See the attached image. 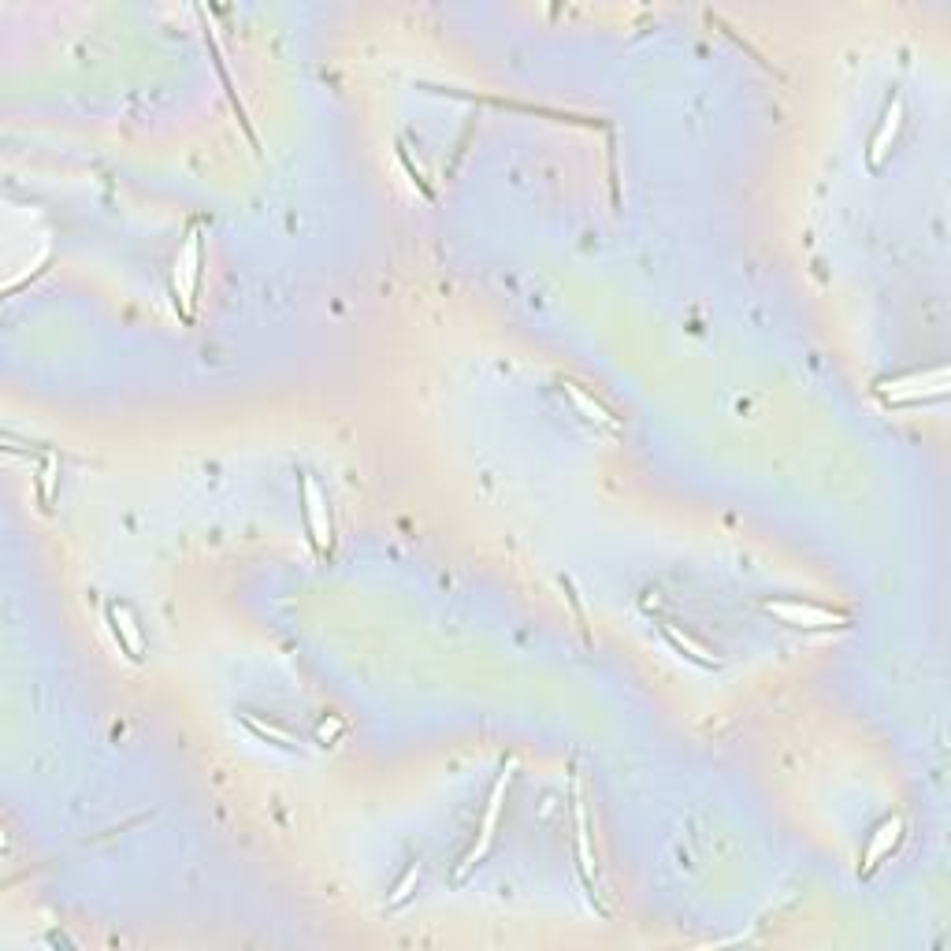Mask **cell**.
<instances>
[{"mask_svg": "<svg viewBox=\"0 0 951 951\" xmlns=\"http://www.w3.org/2000/svg\"><path fill=\"white\" fill-rule=\"evenodd\" d=\"M339 732H342V721H339V717H335L331 725H320V740H324V743H327V740H335Z\"/></svg>", "mask_w": 951, "mask_h": 951, "instance_id": "9a60e30c", "label": "cell"}, {"mask_svg": "<svg viewBox=\"0 0 951 951\" xmlns=\"http://www.w3.org/2000/svg\"><path fill=\"white\" fill-rule=\"evenodd\" d=\"M565 391H569V398H573V402L580 405V409H584V417H587V420H595V424H606V428H617V420H613L599 402H591V398H587V394L580 391V387H573V383H569Z\"/></svg>", "mask_w": 951, "mask_h": 951, "instance_id": "7c38bea8", "label": "cell"}, {"mask_svg": "<svg viewBox=\"0 0 951 951\" xmlns=\"http://www.w3.org/2000/svg\"><path fill=\"white\" fill-rule=\"evenodd\" d=\"M899 127H903V97H896L892 101V108H888V116H885V123H881V131L873 134V142H870V168L877 171L881 164H885V157L892 153V142H896V134H899Z\"/></svg>", "mask_w": 951, "mask_h": 951, "instance_id": "ba28073f", "label": "cell"}, {"mask_svg": "<svg viewBox=\"0 0 951 951\" xmlns=\"http://www.w3.org/2000/svg\"><path fill=\"white\" fill-rule=\"evenodd\" d=\"M417 881H420V862H409V870H405V877L398 881V885H394L391 899H387V907H391V911H394V907H402L405 899L413 896V885H417Z\"/></svg>", "mask_w": 951, "mask_h": 951, "instance_id": "4fadbf2b", "label": "cell"}, {"mask_svg": "<svg viewBox=\"0 0 951 951\" xmlns=\"http://www.w3.org/2000/svg\"><path fill=\"white\" fill-rule=\"evenodd\" d=\"M108 625H112V636L119 639V647L127 651V658H131V662H142L145 636H142V628H138V617L131 613V606L112 602V606H108Z\"/></svg>", "mask_w": 951, "mask_h": 951, "instance_id": "8992f818", "label": "cell"}, {"mask_svg": "<svg viewBox=\"0 0 951 951\" xmlns=\"http://www.w3.org/2000/svg\"><path fill=\"white\" fill-rule=\"evenodd\" d=\"M513 773H517V758H509L506 769L498 773L495 788H491V799H487V810H483V821H480V833H476V844H472V851L465 855V862L457 866L454 881L461 885L465 877H469L472 866H480L483 859H487V851H491V844H495V829H498V818H502V807H506V792H509V781H513Z\"/></svg>", "mask_w": 951, "mask_h": 951, "instance_id": "6da1fadb", "label": "cell"}, {"mask_svg": "<svg viewBox=\"0 0 951 951\" xmlns=\"http://www.w3.org/2000/svg\"><path fill=\"white\" fill-rule=\"evenodd\" d=\"M903 840V818H888V821H881L877 825V833L870 836V844H866V855H862V866H859V873L866 877V873H873L881 862H885V855H892V847Z\"/></svg>", "mask_w": 951, "mask_h": 951, "instance_id": "52a82bcc", "label": "cell"}, {"mask_svg": "<svg viewBox=\"0 0 951 951\" xmlns=\"http://www.w3.org/2000/svg\"><path fill=\"white\" fill-rule=\"evenodd\" d=\"M197 279H201V231L190 227L186 242L175 257V272H171V294H175V309L186 324L194 320V294H197Z\"/></svg>", "mask_w": 951, "mask_h": 951, "instance_id": "7a4b0ae2", "label": "cell"}, {"mask_svg": "<svg viewBox=\"0 0 951 951\" xmlns=\"http://www.w3.org/2000/svg\"><path fill=\"white\" fill-rule=\"evenodd\" d=\"M573 821H576V855H580V873L595 896V859H591V840H587V807L580 803V788L573 784Z\"/></svg>", "mask_w": 951, "mask_h": 951, "instance_id": "9c48e42d", "label": "cell"}, {"mask_svg": "<svg viewBox=\"0 0 951 951\" xmlns=\"http://www.w3.org/2000/svg\"><path fill=\"white\" fill-rule=\"evenodd\" d=\"M242 721H246L249 729L257 732L261 740H275L279 747H287V751H298V740L290 736V732H283V729H275V725H268V721H257L253 714H242Z\"/></svg>", "mask_w": 951, "mask_h": 951, "instance_id": "8fae6325", "label": "cell"}, {"mask_svg": "<svg viewBox=\"0 0 951 951\" xmlns=\"http://www.w3.org/2000/svg\"><path fill=\"white\" fill-rule=\"evenodd\" d=\"M662 632H665V639H669V643H673V647H677V651L684 654V658H691L695 665H703V669H714V665H717V662H714V654L706 651V647H699V643H695L691 636L677 632L673 625H662Z\"/></svg>", "mask_w": 951, "mask_h": 951, "instance_id": "30bf717a", "label": "cell"}, {"mask_svg": "<svg viewBox=\"0 0 951 951\" xmlns=\"http://www.w3.org/2000/svg\"><path fill=\"white\" fill-rule=\"evenodd\" d=\"M301 517H305V532H309L316 558H327L331 554V513H327L324 491L316 487L309 472L301 476Z\"/></svg>", "mask_w": 951, "mask_h": 951, "instance_id": "277c9868", "label": "cell"}, {"mask_svg": "<svg viewBox=\"0 0 951 951\" xmlns=\"http://www.w3.org/2000/svg\"><path fill=\"white\" fill-rule=\"evenodd\" d=\"M877 394H881L888 405H918V402H929V398H944V394H948V368L885 379V383L877 387Z\"/></svg>", "mask_w": 951, "mask_h": 951, "instance_id": "3957f363", "label": "cell"}, {"mask_svg": "<svg viewBox=\"0 0 951 951\" xmlns=\"http://www.w3.org/2000/svg\"><path fill=\"white\" fill-rule=\"evenodd\" d=\"M762 610L773 613L777 621L792 628H840L847 625L844 613H833L825 606H814V602H795V599H777V602H762Z\"/></svg>", "mask_w": 951, "mask_h": 951, "instance_id": "5b68a950", "label": "cell"}, {"mask_svg": "<svg viewBox=\"0 0 951 951\" xmlns=\"http://www.w3.org/2000/svg\"><path fill=\"white\" fill-rule=\"evenodd\" d=\"M41 506H49L56 495V454H45V465H41Z\"/></svg>", "mask_w": 951, "mask_h": 951, "instance_id": "5bb4252c", "label": "cell"}]
</instances>
